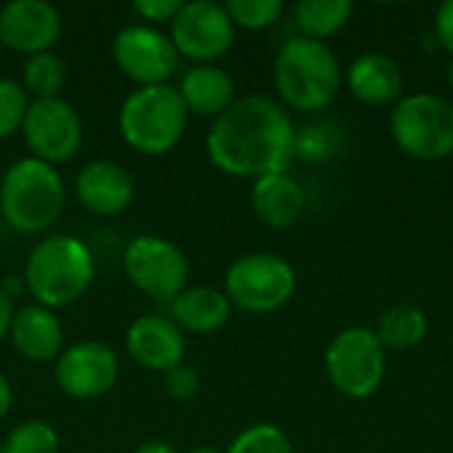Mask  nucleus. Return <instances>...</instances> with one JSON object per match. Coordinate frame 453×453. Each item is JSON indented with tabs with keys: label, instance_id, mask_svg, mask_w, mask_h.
I'll use <instances>...</instances> for the list:
<instances>
[{
	"label": "nucleus",
	"instance_id": "obj_21",
	"mask_svg": "<svg viewBox=\"0 0 453 453\" xmlns=\"http://www.w3.org/2000/svg\"><path fill=\"white\" fill-rule=\"evenodd\" d=\"M348 85L353 96L364 104H398L403 93V72L398 61L385 53H364L353 61L348 72Z\"/></svg>",
	"mask_w": 453,
	"mask_h": 453
},
{
	"label": "nucleus",
	"instance_id": "obj_19",
	"mask_svg": "<svg viewBox=\"0 0 453 453\" xmlns=\"http://www.w3.org/2000/svg\"><path fill=\"white\" fill-rule=\"evenodd\" d=\"M231 300L226 292L212 287H186L170 303V321L180 332L191 334H212L223 329L231 319Z\"/></svg>",
	"mask_w": 453,
	"mask_h": 453
},
{
	"label": "nucleus",
	"instance_id": "obj_13",
	"mask_svg": "<svg viewBox=\"0 0 453 453\" xmlns=\"http://www.w3.org/2000/svg\"><path fill=\"white\" fill-rule=\"evenodd\" d=\"M24 141L35 159L48 165L66 162L82 143V122L74 106L64 98L32 101L21 125Z\"/></svg>",
	"mask_w": 453,
	"mask_h": 453
},
{
	"label": "nucleus",
	"instance_id": "obj_8",
	"mask_svg": "<svg viewBox=\"0 0 453 453\" xmlns=\"http://www.w3.org/2000/svg\"><path fill=\"white\" fill-rule=\"evenodd\" d=\"M295 268L273 252L239 257L226 273V297L247 313H271L295 295Z\"/></svg>",
	"mask_w": 453,
	"mask_h": 453
},
{
	"label": "nucleus",
	"instance_id": "obj_17",
	"mask_svg": "<svg viewBox=\"0 0 453 453\" xmlns=\"http://www.w3.org/2000/svg\"><path fill=\"white\" fill-rule=\"evenodd\" d=\"M8 334L16 353H21L32 364L56 361L64 350V326L56 313L42 305L19 308L13 313Z\"/></svg>",
	"mask_w": 453,
	"mask_h": 453
},
{
	"label": "nucleus",
	"instance_id": "obj_37",
	"mask_svg": "<svg viewBox=\"0 0 453 453\" xmlns=\"http://www.w3.org/2000/svg\"><path fill=\"white\" fill-rule=\"evenodd\" d=\"M0 50H3V42H0Z\"/></svg>",
	"mask_w": 453,
	"mask_h": 453
},
{
	"label": "nucleus",
	"instance_id": "obj_16",
	"mask_svg": "<svg viewBox=\"0 0 453 453\" xmlns=\"http://www.w3.org/2000/svg\"><path fill=\"white\" fill-rule=\"evenodd\" d=\"M74 194L80 199V204L85 210H90L93 215H119L130 207L135 186L130 173L111 159H96L88 162L77 178H74Z\"/></svg>",
	"mask_w": 453,
	"mask_h": 453
},
{
	"label": "nucleus",
	"instance_id": "obj_15",
	"mask_svg": "<svg viewBox=\"0 0 453 453\" xmlns=\"http://www.w3.org/2000/svg\"><path fill=\"white\" fill-rule=\"evenodd\" d=\"M130 358L149 372H170L183 364L186 337L167 316H138L125 334Z\"/></svg>",
	"mask_w": 453,
	"mask_h": 453
},
{
	"label": "nucleus",
	"instance_id": "obj_36",
	"mask_svg": "<svg viewBox=\"0 0 453 453\" xmlns=\"http://www.w3.org/2000/svg\"><path fill=\"white\" fill-rule=\"evenodd\" d=\"M449 82H451V88H453V61H451V66H449Z\"/></svg>",
	"mask_w": 453,
	"mask_h": 453
},
{
	"label": "nucleus",
	"instance_id": "obj_32",
	"mask_svg": "<svg viewBox=\"0 0 453 453\" xmlns=\"http://www.w3.org/2000/svg\"><path fill=\"white\" fill-rule=\"evenodd\" d=\"M13 303H11V295L0 287V340L8 334L11 329V321H13Z\"/></svg>",
	"mask_w": 453,
	"mask_h": 453
},
{
	"label": "nucleus",
	"instance_id": "obj_28",
	"mask_svg": "<svg viewBox=\"0 0 453 453\" xmlns=\"http://www.w3.org/2000/svg\"><path fill=\"white\" fill-rule=\"evenodd\" d=\"M27 109L29 101L24 85L11 77H0V138H8L21 130Z\"/></svg>",
	"mask_w": 453,
	"mask_h": 453
},
{
	"label": "nucleus",
	"instance_id": "obj_10",
	"mask_svg": "<svg viewBox=\"0 0 453 453\" xmlns=\"http://www.w3.org/2000/svg\"><path fill=\"white\" fill-rule=\"evenodd\" d=\"M111 56L119 72L127 74L138 88L167 85V80L178 72V64H180V56L170 35L149 24L122 27L114 35Z\"/></svg>",
	"mask_w": 453,
	"mask_h": 453
},
{
	"label": "nucleus",
	"instance_id": "obj_27",
	"mask_svg": "<svg viewBox=\"0 0 453 453\" xmlns=\"http://www.w3.org/2000/svg\"><path fill=\"white\" fill-rule=\"evenodd\" d=\"M226 453H295L289 438L276 425H252L228 446Z\"/></svg>",
	"mask_w": 453,
	"mask_h": 453
},
{
	"label": "nucleus",
	"instance_id": "obj_24",
	"mask_svg": "<svg viewBox=\"0 0 453 453\" xmlns=\"http://www.w3.org/2000/svg\"><path fill=\"white\" fill-rule=\"evenodd\" d=\"M66 82V66L61 56L53 50L29 56L24 64V90L35 96V101H48V98H61Z\"/></svg>",
	"mask_w": 453,
	"mask_h": 453
},
{
	"label": "nucleus",
	"instance_id": "obj_5",
	"mask_svg": "<svg viewBox=\"0 0 453 453\" xmlns=\"http://www.w3.org/2000/svg\"><path fill=\"white\" fill-rule=\"evenodd\" d=\"M188 109L173 85L135 88L119 106L122 141L146 157H162L178 146L186 133Z\"/></svg>",
	"mask_w": 453,
	"mask_h": 453
},
{
	"label": "nucleus",
	"instance_id": "obj_30",
	"mask_svg": "<svg viewBox=\"0 0 453 453\" xmlns=\"http://www.w3.org/2000/svg\"><path fill=\"white\" fill-rule=\"evenodd\" d=\"M180 0H135L133 11L143 19V21H173L180 11Z\"/></svg>",
	"mask_w": 453,
	"mask_h": 453
},
{
	"label": "nucleus",
	"instance_id": "obj_23",
	"mask_svg": "<svg viewBox=\"0 0 453 453\" xmlns=\"http://www.w3.org/2000/svg\"><path fill=\"white\" fill-rule=\"evenodd\" d=\"M380 342L393 350H409L414 345H419L427 334V316L414 308V305H393L390 311H385L377 321V332Z\"/></svg>",
	"mask_w": 453,
	"mask_h": 453
},
{
	"label": "nucleus",
	"instance_id": "obj_1",
	"mask_svg": "<svg viewBox=\"0 0 453 453\" xmlns=\"http://www.w3.org/2000/svg\"><path fill=\"white\" fill-rule=\"evenodd\" d=\"M297 133L287 109L265 96L234 101L207 133V154L218 170L234 178L260 180L287 173Z\"/></svg>",
	"mask_w": 453,
	"mask_h": 453
},
{
	"label": "nucleus",
	"instance_id": "obj_26",
	"mask_svg": "<svg viewBox=\"0 0 453 453\" xmlns=\"http://www.w3.org/2000/svg\"><path fill=\"white\" fill-rule=\"evenodd\" d=\"M226 11L234 21V27L244 29H265L276 24L284 13L281 0H228Z\"/></svg>",
	"mask_w": 453,
	"mask_h": 453
},
{
	"label": "nucleus",
	"instance_id": "obj_35",
	"mask_svg": "<svg viewBox=\"0 0 453 453\" xmlns=\"http://www.w3.org/2000/svg\"><path fill=\"white\" fill-rule=\"evenodd\" d=\"M188 453H218L215 449H194V451H188Z\"/></svg>",
	"mask_w": 453,
	"mask_h": 453
},
{
	"label": "nucleus",
	"instance_id": "obj_34",
	"mask_svg": "<svg viewBox=\"0 0 453 453\" xmlns=\"http://www.w3.org/2000/svg\"><path fill=\"white\" fill-rule=\"evenodd\" d=\"M133 453H178L170 443H165V441H146V443H141L138 449Z\"/></svg>",
	"mask_w": 453,
	"mask_h": 453
},
{
	"label": "nucleus",
	"instance_id": "obj_6",
	"mask_svg": "<svg viewBox=\"0 0 453 453\" xmlns=\"http://www.w3.org/2000/svg\"><path fill=\"white\" fill-rule=\"evenodd\" d=\"M395 143L417 159H443L453 154V101L433 93L406 96L390 117Z\"/></svg>",
	"mask_w": 453,
	"mask_h": 453
},
{
	"label": "nucleus",
	"instance_id": "obj_25",
	"mask_svg": "<svg viewBox=\"0 0 453 453\" xmlns=\"http://www.w3.org/2000/svg\"><path fill=\"white\" fill-rule=\"evenodd\" d=\"M0 453H58V433L42 419H27L8 433Z\"/></svg>",
	"mask_w": 453,
	"mask_h": 453
},
{
	"label": "nucleus",
	"instance_id": "obj_4",
	"mask_svg": "<svg viewBox=\"0 0 453 453\" xmlns=\"http://www.w3.org/2000/svg\"><path fill=\"white\" fill-rule=\"evenodd\" d=\"M273 80L287 106L297 111H319L329 106L340 90V64L326 42L300 35L281 45Z\"/></svg>",
	"mask_w": 453,
	"mask_h": 453
},
{
	"label": "nucleus",
	"instance_id": "obj_29",
	"mask_svg": "<svg viewBox=\"0 0 453 453\" xmlns=\"http://www.w3.org/2000/svg\"><path fill=\"white\" fill-rule=\"evenodd\" d=\"M165 390L175 401H191L199 393V374L196 369L178 364L175 369L165 372Z\"/></svg>",
	"mask_w": 453,
	"mask_h": 453
},
{
	"label": "nucleus",
	"instance_id": "obj_31",
	"mask_svg": "<svg viewBox=\"0 0 453 453\" xmlns=\"http://www.w3.org/2000/svg\"><path fill=\"white\" fill-rule=\"evenodd\" d=\"M435 35H438L441 45L453 53V0H446V3L438 8V16H435Z\"/></svg>",
	"mask_w": 453,
	"mask_h": 453
},
{
	"label": "nucleus",
	"instance_id": "obj_7",
	"mask_svg": "<svg viewBox=\"0 0 453 453\" xmlns=\"http://www.w3.org/2000/svg\"><path fill=\"white\" fill-rule=\"evenodd\" d=\"M122 268L130 284L157 303H173L188 287V257L170 239L143 234L135 236L122 255Z\"/></svg>",
	"mask_w": 453,
	"mask_h": 453
},
{
	"label": "nucleus",
	"instance_id": "obj_2",
	"mask_svg": "<svg viewBox=\"0 0 453 453\" xmlns=\"http://www.w3.org/2000/svg\"><path fill=\"white\" fill-rule=\"evenodd\" d=\"M96 276V263L85 242L69 234H53L37 242L24 263V287L35 305L48 311L80 300Z\"/></svg>",
	"mask_w": 453,
	"mask_h": 453
},
{
	"label": "nucleus",
	"instance_id": "obj_22",
	"mask_svg": "<svg viewBox=\"0 0 453 453\" xmlns=\"http://www.w3.org/2000/svg\"><path fill=\"white\" fill-rule=\"evenodd\" d=\"M353 16L350 0H303L295 5V21L308 40L324 42L337 35Z\"/></svg>",
	"mask_w": 453,
	"mask_h": 453
},
{
	"label": "nucleus",
	"instance_id": "obj_9",
	"mask_svg": "<svg viewBox=\"0 0 453 453\" xmlns=\"http://www.w3.org/2000/svg\"><path fill=\"white\" fill-rule=\"evenodd\" d=\"M326 374L342 395L369 398L385 377V345L372 329H345L326 348Z\"/></svg>",
	"mask_w": 453,
	"mask_h": 453
},
{
	"label": "nucleus",
	"instance_id": "obj_12",
	"mask_svg": "<svg viewBox=\"0 0 453 453\" xmlns=\"http://www.w3.org/2000/svg\"><path fill=\"white\" fill-rule=\"evenodd\" d=\"M53 380L58 390L77 401H93L106 395L119 380L117 353L98 342L85 340L61 350L53 366Z\"/></svg>",
	"mask_w": 453,
	"mask_h": 453
},
{
	"label": "nucleus",
	"instance_id": "obj_11",
	"mask_svg": "<svg viewBox=\"0 0 453 453\" xmlns=\"http://www.w3.org/2000/svg\"><path fill=\"white\" fill-rule=\"evenodd\" d=\"M236 37V27L226 11V5L212 0L183 3L178 16L170 21V40L178 56L191 61H215L231 50Z\"/></svg>",
	"mask_w": 453,
	"mask_h": 453
},
{
	"label": "nucleus",
	"instance_id": "obj_3",
	"mask_svg": "<svg viewBox=\"0 0 453 453\" xmlns=\"http://www.w3.org/2000/svg\"><path fill=\"white\" fill-rule=\"evenodd\" d=\"M66 191L58 170L42 159H16L0 180V212L19 234L48 231L64 212Z\"/></svg>",
	"mask_w": 453,
	"mask_h": 453
},
{
	"label": "nucleus",
	"instance_id": "obj_20",
	"mask_svg": "<svg viewBox=\"0 0 453 453\" xmlns=\"http://www.w3.org/2000/svg\"><path fill=\"white\" fill-rule=\"evenodd\" d=\"M178 93L188 109V114L199 117H220L236 101V85L231 74L215 64H199L188 69L178 85Z\"/></svg>",
	"mask_w": 453,
	"mask_h": 453
},
{
	"label": "nucleus",
	"instance_id": "obj_33",
	"mask_svg": "<svg viewBox=\"0 0 453 453\" xmlns=\"http://www.w3.org/2000/svg\"><path fill=\"white\" fill-rule=\"evenodd\" d=\"M11 403H13V390H11V382L5 380V374L0 372V419L11 411Z\"/></svg>",
	"mask_w": 453,
	"mask_h": 453
},
{
	"label": "nucleus",
	"instance_id": "obj_18",
	"mask_svg": "<svg viewBox=\"0 0 453 453\" xmlns=\"http://www.w3.org/2000/svg\"><path fill=\"white\" fill-rule=\"evenodd\" d=\"M255 218L268 228H292L303 210H305V194L303 186L289 173H276L255 180L252 196H250Z\"/></svg>",
	"mask_w": 453,
	"mask_h": 453
},
{
	"label": "nucleus",
	"instance_id": "obj_14",
	"mask_svg": "<svg viewBox=\"0 0 453 453\" xmlns=\"http://www.w3.org/2000/svg\"><path fill=\"white\" fill-rule=\"evenodd\" d=\"M64 21L45 0H11L0 8V42L16 53H48L61 37Z\"/></svg>",
	"mask_w": 453,
	"mask_h": 453
}]
</instances>
